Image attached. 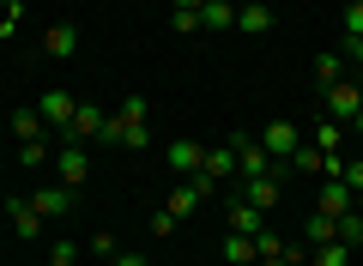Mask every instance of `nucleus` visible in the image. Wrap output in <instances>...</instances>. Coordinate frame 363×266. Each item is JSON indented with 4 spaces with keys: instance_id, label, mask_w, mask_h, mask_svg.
<instances>
[{
    "instance_id": "1",
    "label": "nucleus",
    "mask_w": 363,
    "mask_h": 266,
    "mask_svg": "<svg viewBox=\"0 0 363 266\" xmlns=\"http://www.w3.org/2000/svg\"><path fill=\"white\" fill-rule=\"evenodd\" d=\"M230 152H236V176H242V182L279 176V170H272V157H267V145H260L255 133H230Z\"/></svg>"
},
{
    "instance_id": "2",
    "label": "nucleus",
    "mask_w": 363,
    "mask_h": 266,
    "mask_svg": "<svg viewBox=\"0 0 363 266\" xmlns=\"http://www.w3.org/2000/svg\"><path fill=\"white\" fill-rule=\"evenodd\" d=\"M200 194H212L218 182H236V152L230 145H206V157H200V176H188Z\"/></svg>"
},
{
    "instance_id": "3",
    "label": "nucleus",
    "mask_w": 363,
    "mask_h": 266,
    "mask_svg": "<svg viewBox=\"0 0 363 266\" xmlns=\"http://www.w3.org/2000/svg\"><path fill=\"white\" fill-rule=\"evenodd\" d=\"M255 140L267 145L272 170H279V164H291V152H297V145H303V127H291V121H267V127H260V133H255Z\"/></svg>"
},
{
    "instance_id": "4",
    "label": "nucleus",
    "mask_w": 363,
    "mask_h": 266,
    "mask_svg": "<svg viewBox=\"0 0 363 266\" xmlns=\"http://www.w3.org/2000/svg\"><path fill=\"white\" fill-rule=\"evenodd\" d=\"M73 109H79V97L67 85H55V91H43V103H37V115L49 121V133H67V121H73Z\"/></svg>"
},
{
    "instance_id": "5",
    "label": "nucleus",
    "mask_w": 363,
    "mask_h": 266,
    "mask_svg": "<svg viewBox=\"0 0 363 266\" xmlns=\"http://www.w3.org/2000/svg\"><path fill=\"white\" fill-rule=\"evenodd\" d=\"M30 206H37L43 218H67L73 212V188H67V182H43V188L30 194Z\"/></svg>"
},
{
    "instance_id": "6",
    "label": "nucleus",
    "mask_w": 363,
    "mask_h": 266,
    "mask_svg": "<svg viewBox=\"0 0 363 266\" xmlns=\"http://www.w3.org/2000/svg\"><path fill=\"white\" fill-rule=\"evenodd\" d=\"M357 109H363V91L357 85H327V115H333L339 127L357 121Z\"/></svg>"
},
{
    "instance_id": "7",
    "label": "nucleus",
    "mask_w": 363,
    "mask_h": 266,
    "mask_svg": "<svg viewBox=\"0 0 363 266\" xmlns=\"http://www.w3.org/2000/svg\"><path fill=\"white\" fill-rule=\"evenodd\" d=\"M67 140H73V145H91V140H104V109L79 103V109H73V121H67Z\"/></svg>"
},
{
    "instance_id": "8",
    "label": "nucleus",
    "mask_w": 363,
    "mask_h": 266,
    "mask_svg": "<svg viewBox=\"0 0 363 266\" xmlns=\"http://www.w3.org/2000/svg\"><path fill=\"white\" fill-rule=\"evenodd\" d=\"M164 157H169V170L188 182V176H200V157H206V145H200V140H169Z\"/></svg>"
},
{
    "instance_id": "9",
    "label": "nucleus",
    "mask_w": 363,
    "mask_h": 266,
    "mask_svg": "<svg viewBox=\"0 0 363 266\" xmlns=\"http://www.w3.org/2000/svg\"><path fill=\"white\" fill-rule=\"evenodd\" d=\"M55 176H61L67 188H79V182H85V145H73V140H67L61 152H55Z\"/></svg>"
},
{
    "instance_id": "10",
    "label": "nucleus",
    "mask_w": 363,
    "mask_h": 266,
    "mask_svg": "<svg viewBox=\"0 0 363 266\" xmlns=\"http://www.w3.org/2000/svg\"><path fill=\"white\" fill-rule=\"evenodd\" d=\"M73 49H79V31L67 25V18H61V25H49V31H43V55H49V61H67Z\"/></svg>"
},
{
    "instance_id": "11",
    "label": "nucleus",
    "mask_w": 363,
    "mask_h": 266,
    "mask_svg": "<svg viewBox=\"0 0 363 266\" xmlns=\"http://www.w3.org/2000/svg\"><path fill=\"white\" fill-rule=\"evenodd\" d=\"M200 31H206V37L236 31V6H230V0H206V6H200Z\"/></svg>"
},
{
    "instance_id": "12",
    "label": "nucleus",
    "mask_w": 363,
    "mask_h": 266,
    "mask_svg": "<svg viewBox=\"0 0 363 266\" xmlns=\"http://www.w3.org/2000/svg\"><path fill=\"white\" fill-rule=\"evenodd\" d=\"M351 206H357V194H351L345 182H321V206H315V212H327V218H345Z\"/></svg>"
},
{
    "instance_id": "13",
    "label": "nucleus",
    "mask_w": 363,
    "mask_h": 266,
    "mask_svg": "<svg viewBox=\"0 0 363 266\" xmlns=\"http://www.w3.org/2000/svg\"><path fill=\"white\" fill-rule=\"evenodd\" d=\"M260 218H267V212H260V206H248L242 194L230 200V230H236V236H260Z\"/></svg>"
},
{
    "instance_id": "14",
    "label": "nucleus",
    "mask_w": 363,
    "mask_h": 266,
    "mask_svg": "<svg viewBox=\"0 0 363 266\" xmlns=\"http://www.w3.org/2000/svg\"><path fill=\"white\" fill-rule=\"evenodd\" d=\"M351 254H357V248H351V242H315V248H309V266H351Z\"/></svg>"
},
{
    "instance_id": "15",
    "label": "nucleus",
    "mask_w": 363,
    "mask_h": 266,
    "mask_svg": "<svg viewBox=\"0 0 363 266\" xmlns=\"http://www.w3.org/2000/svg\"><path fill=\"white\" fill-rule=\"evenodd\" d=\"M345 133H351V127H339L333 115H321V121L309 127V145H321V152H339V145H345Z\"/></svg>"
},
{
    "instance_id": "16",
    "label": "nucleus",
    "mask_w": 363,
    "mask_h": 266,
    "mask_svg": "<svg viewBox=\"0 0 363 266\" xmlns=\"http://www.w3.org/2000/svg\"><path fill=\"white\" fill-rule=\"evenodd\" d=\"M236 31H248V37L272 31V6H267V0H255V6H236Z\"/></svg>"
},
{
    "instance_id": "17",
    "label": "nucleus",
    "mask_w": 363,
    "mask_h": 266,
    "mask_svg": "<svg viewBox=\"0 0 363 266\" xmlns=\"http://www.w3.org/2000/svg\"><path fill=\"white\" fill-rule=\"evenodd\" d=\"M200 200H206V194H200L194 182H182V188L164 200V212H176V218H194V212H200Z\"/></svg>"
},
{
    "instance_id": "18",
    "label": "nucleus",
    "mask_w": 363,
    "mask_h": 266,
    "mask_svg": "<svg viewBox=\"0 0 363 266\" xmlns=\"http://www.w3.org/2000/svg\"><path fill=\"white\" fill-rule=\"evenodd\" d=\"M13 133H18V145H25V140H43V133H49V121L25 103V109H13Z\"/></svg>"
},
{
    "instance_id": "19",
    "label": "nucleus",
    "mask_w": 363,
    "mask_h": 266,
    "mask_svg": "<svg viewBox=\"0 0 363 266\" xmlns=\"http://www.w3.org/2000/svg\"><path fill=\"white\" fill-rule=\"evenodd\" d=\"M242 200L260 206V212H272V206H279V182H272V176H255V182L242 188Z\"/></svg>"
},
{
    "instance_id": "20",
    "label": "nucleus",
    "mask_w": 363,
    "mask_h": 266,
    "mask_svg": "<svg viewBox=\"0 0 363 266\" xmlns=\"http://www.w3.org/2000/svg\"><path fill=\"white\" fill-rule=\"evenodd\" d=\"M255 260H260L255 236H236V230H230V236H224V266H255Z\"/></svg>"
},
{
    "instance_id": "21",
    "label": "nucleus",
    "mask_w": 363,
    "mask_h": 266,
    "mask_svg": "<svg viewBox=\"0 0 363 266\" xmlns=\"http://www.w3.org/2000/svg\"><path fill=\"white\" fill-rule=\"evenodd\" d=\"M6 212H13V230H18V236H37V230H43V212H37V206H30V200H13V206H6Z\"/></svg>"
},
{
    "instance_id": "22",
    "label": "nucleus",
    "mask_w": 363,
    "mask_h": 266,
    "mask_svg": "<svg viewBox=\"0 0 363 266\" xmlns=\"http://www.w3.org/2000/svg\"><path fill=\"white\" fill-rule=\"evenodd\" d=\"M321 145H309V133H303V145H297V152H291V170H303V176H321Z\"/></svg>"
},
{
    "instance_id": "23",
    "label": "nucleus",
    "mask_w": 363,
    "mask_h": 266,
    "mask_svg": "<svg viewBox=\"0 0 363 266\" xmlns=\"http://www.w3.org/2000/svg\"><path fill=\"white\" fill-rule=\"evenodd\" d=\"M116 115H121V121H128V127H145V115H152V103H145L140 91H128V97H121V109H116Z\"/></svg>"
},
{
    "instance_id": "24",
    "label": "nucleus",
    "mask_w": 363,
    "mask_h": 266,
    "mask_svg": "<svg viewBox=\"0 0 363 266\" xmlns=\"http://www.w3.org/2000/svg\"><path fill=\"white\" fill-rule=\"evenodd\" d=\"M333 236H339V224H333L327 212H315L309 224H303V242H309V248H315V242H333Z\"/></svg>"
},
{
    "instance_id": "25",
    "label": "nucleus",
    "mask_w": 363,
    "mask_h": 266,
    "mask_svg": "<svg viewBox=\"0 0 363 266\" xmlns=\"http://www.w3.org/2000/svg\"><path fill=\"white\" fill-rule=\"evenodd\" d=\"M339 73H345V61H339L333 49H321V55H315V79H321V85H339Z\"/></svg>"
},
{
    "instance_id": "26",
    "label": "nucleus",
    "mask_w": 363,
    "mask_h": 266,
    "mask_svg": "<svg viewBox=\"0 0 363 266\" xmlns=\"http://www.w3.org/2000/svg\"><path fill=\"white\" fill-rule=\"evenodd\" d=\"M333 224H339V242H351V248H363V212H357V206H351L345 218H333Z\"/></svg>"
},
{
    "instance_id": "27",
    "label": "nucleus",
    "mask_w": 363,
    "mask_h": 266,
    "mask_svg": "<svg viewBox=\"0 0 363 266\" xmlns=\"http://www.w3.org/2000/svg\"><path fill=\"white\" fill-rule=\"evenodd\" d=\"M18 164H25V170H43V164H49V140H25V145H18Z\"/></svg>"
},
{
    "instance_id": "28",
    "label": "nucleus",
    "mask_w": 363,
    "mask_h": 266,
    "mask_svg": "<svg viewBox=\"0 0 363 266\" xmlns=\"http://www.w3.org/2000/svg\"><path fill=\"white\" fill-rule=\"evenodd\" d=\"M91 254H97V260H116V254H121V242L109 236V230H91Z\"/></svg>"
},
{
    "instance_id": "29",
    "label": "nucleus",
    "mask_w": 363,
    "mask_h": 266,
    "mask_svg": "<svg viewBox=\"0 0 363 266\" xmlns=\"http://www.w3.org/2000/svg\"><path fill=\"white\" fill-rule=\"evenodd\" d=\"M169 25H176V37H200V13H188V6H176Z\"/></svg>"
},
{
    "instance_id": "30",
    "label": "nucleus",
    "mask_w": 363,
    "mask_h": 266,
    "mask_svg": "<svg viewBox=\"0 0 363 266\" xmlns=\"http://www.w3.org/2000/svg\"><path fill=\"white\" fill-rule=\"evenodd\" d=\"M49 266H79V242H55V248H49Z\"/></svg>"
},
{
    "instance_id": "31",
    "label": "nucleus",
    "mask_w": 363,
    "mask_h": 266,
    "mask_svg": "<svg viewBox=\"0 0 363 266\" xmlns=\"http://www.w3.org/2000/svg\"><path fill=\"white\" fill-rule=\"evenodd\" d=\"M255 254H260V260H272V254H285V236H272V230H260V236H255Z\"/></svg>"
},
{
    "instance_id": "32",
    "label": "nucleus",
    "mask_w": 363,
    "mask_h": 266,
    "mask_svg": "<svg viewBox=\"0 0 363 266\" xmlns=\"http://www.w3.org/2000/svg\"><path fill=\"white\" fill-rule=\"evenodd\" d=\"M339 182H345L351 194H363V157H345V176H339Z\"/></svg>"
},
{
    "instance_id": "33",
    "label": "nucleus",
    "mask_w": 363,
    "mask_h": 266,
    "mask_svg": "<svg viewBox=\"0 0 363 266\" xmlns=\"http://www.w3.org/2000/svg\"><path fill=\"white\" fill-rule=\"evenodd\" d=\"M345 31H351V37H363V0H345Z\"/></svg>"
},
{
    "instance_id": "34",
    "label": "nucleus",
    "mask_w": 363,
    "mask_h": 266,
    "mask_svg": "<svg viewBox=\"0 0 363 266\" xmlns=\"http://www.w3.org/2000/svg\"><path fill=\"white\" fill-rule=\"evenodd\" d=\"M18 18H25V0H13V6H6V18H0V37H13Z\"/></svg>"
},
{
    "instance_id": "35",
    "label": "nucleus",
    "mask_w": 363,
    "mask_h": 266,
    "mask_svg": "<svg viewBox=\"0 0 363 266\" xmlns=\"http://www.w3.org/2000/svg\"><path fill=\"white\" fill-rule=\"evenodd\" d=\"M176 224H182L176 212H157V218H152V236H176Z\"/></svg>"
},
{
    "instance_id": "36",
    "label": "nucleus",
    "mask_w": 363,
    "mask_h": 266,
    "mask_svg": "<svg viewBox=\"0 0 363 266\" xmlns=\"http://www.w3.org/2000/svg\"><path fill=\"white\" fill-rule=\"evenodd\" d=\"M109 266H152V260H145V254H133V248H121V254H116Z\"/></svg>"
},
{
    "instance_id": "37",
    "label": "nucleus",
    "mask_w": 363,
    "mask_h": 266,
    "mask_svg": "<svg viewBox=\"0 0 363 266\" xmlns=\"http://www.w3.org/2000/svg\"><path fill=\"white\" fill-rule=\"evenodd\" d=\"M345 49H351V61H357V67H363V37H351V43H345Z\"/></svg>"
},
{
    "instance_id": "38",
    "label": "nucleus",
    "mask_w": 363,
    "mask_h": 266,
    "mask_svg": "<svg viewBox=\"0 0 363 266\" xmlns=\"http://www.w3.org/2000/svg\"><path fill=\"white\" fill-rule=\"evenodd\" d=\"M169 6H188V13H200V6H206V0H169Z\"/></svg>"
},
{
    "instance_id": "39",
    "label": "nucleus",
    "mask_w": 363,
    "mask_h": 266,
    "mask_svg": "<svg viewBox=\"0 0 363 266\" xmlns=\"http://www.w3.org/2000/svg\"><path fill=\"white\" fill-rule=\"evenodd\" d=\"M255 266H291V260H285V254H272V260H255Z\"/></svg>"
},
{
    "instance_id": "40",
    "label": "nucleus",
    "mask_w": 363,
    "mask_h": 266,
    "mask_svg": "<svg viewBox=\"0 0 363 266\" xmlns=\"http://www.w3.org/2000/svg\"><path fill=\"white\" fill-rule=\"evenodd\" d=\"M351 133H363V109H357V121H351Z\"/></svg>"
},
{
    "instance_id": "41",
    "label": "nucleus",
    "mask_w": 363,
    "mask_h": 266,
    "mask_svg": "<svg viewBox=\"0 0 363 266\" xmlns=\"http://www.w3.org/2000/svg\"><path fill=\"white\" fill-rule=\"evenodd\" d=\"M230 6H255V0H230Z\"/></svg>"
},
{
    "instance_id": "42",
    "label": "nucleus",
    "mask_w": 363,
    "mask_h": 266,
    "mask_svg": "<svg viewBox=\"0 0 363 266\" xmlns=\"http://www.w3.org/2000/svg\"><path fill=\"white\" fill-rule=\"evenodd\" d=\"M351 157H363V145H357V152H351Z\"/></svg>"
},
{
    "instance_id": "43",
    "label": "nucleus",
    "mask_w": 363,
    "mask_h": 266,
    "mask_svg": "<svg viewBox=\"0 0 363 266\" xmlns=\"http://www.w3.org/2000/svg\"><path fill=\"white\" fill-rule=\"evenodd\" d=\"M357 212H363V194H357Z\"/></svg>"
},
{
    "instance_id": "44",
    "label": "nucleus",
    "mask_w": 363,
    "mask_h": 266,
    "mask_svg": "<svg viewBox=\"0 0 363 266\" xmlns=\"http://www.w3.org/2000/svg\"><path fill=\"white\" fill-rule=\"evenodd\" d=\"M357 91H363V79H357Z\"/></svg>"
}]
</instances>
